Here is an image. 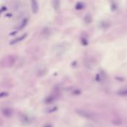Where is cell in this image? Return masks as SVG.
Returning a JSON list of instances; mask_svg holds the SVG:
<instances>
[{
  "label": "cell",
  "instance_id": "8992f818",
  "mask_svg": "<svg viewBox=\"0 0 127 127\" xmlns=\"http://www.w3.org/2000/svg\"><path fill=\"white\" fill-rule=\"evenodd\" d=\"M59 4H60V2L59 1H54L53 2V5H54V8L57 10L59 8Z\"/></svg>",
  "mask_w": 127,
  "mask_h": 127
},
{
  "label": "cell",
  "instance_id": "7a4b0ae2",
  "mask_svg": "<svg viewBox=\"0 0 127 127\" xmlns=\"http://www.w3.org/2000/svg\"><path fill=\"white\" fill-rule=\"evenodd\" d=\"M77 112L78 114H80V116L84 117L85 118H92V115H91L90 113H89L88 111H84V110H77Z\"/></svg>",
  "mask_w": 127,
  "mask_h": 127
},
{
  "label": "cell",
  "instance_id": "5b68a950",
  "mask_svg": "<svg viewBox=\"0 0 127 127\" xmlns=\"http://www.w3.org/2000/svg\"><path fill=\"white\" fill-rule=\"evenodd\" d=\"M2 112L3 114L7 116V117H10V116H11L12 115V111L11 109H4L3 111H2Z\"/></svg>",
  "mask_w": 127,
  "mask_h": 127
},
{
  "label": "cell",
  "instance_id": "9c48e42d",
  "mask_svg": "<svg viewBox=\"0 0 127 127\" xmlns=\"http://www.w3.org/2000/svg\"><path fill=\"white\" fill-rule=\"evenodd\" d=\"M45 127H51V126H49V125H47V126H45Z\"/></svg>",
  "mask_w": 127,
  "mask_h": 127
},
{
  "label": "cell",
  "instance_id": "ba28073f",
  "mask_svg": "<svg viewBox=\"0 0 127 127\" xmlns=\"http://www.w3.org/2000/svg\"><path fill=\"white\" fill-rule=\"evenodd\" d=\"M6 96H8V93H6V92H2V93H0V98H1V97H6Z\"/></svg>",
  "mask_w": 127,
  "mask_h": 127
},
{
  "label": "cell",
  "instance_id": "6da1fadb",
  "mask_svg": "<svg viewBox=\"0 0 127 127\" xmlns=\"http://www.w3.org/2000/svg\"><path fill=\"white\" fill-rule=\"evenodd\" d=\"M46 72H47L46 68L44 67V66H42V65L39 66V67L37 68V70H36V74H37L38 76H42V75H44Z\"/></svg>",
  "mask_w": 127,
  "mask_h": 127
},
{
  "label": "cell",
  "instance_id": "277c9868",
  "mask_svg": "<svg viewBox=\"0 0 127 127\" xmlns=\"http://www.w3.org/2000/svg\"><path fill=\"white\" fill-rule=\"evenodd\" d=\"M26 34H23V35H22V36H20L19 37H18V38H16V39H14L13 41H11V45H14V44H16V43H17V42H21L22 40H23L25 37H26Z\"/></svg>",
  "mask_w": 127,
  "mask_h": 127
},
{
  "label": "cell",
  "instance_id": "52a82bcc",
  "mask_svg": "<svg viewBox=\"0 0 127 127\" xmlns=\"http://www.w3.org/2000/svg\"><path fill=\"white\" fill-rule=\"evenodd\" d=\"M118 94H120V96H127V89H123L121 90L118 92Z\"/></svg>",
  "mask_w": 127,
  "mask_h": 127
},
{
  "label": "cell",
  "instance_id": "3957f363",
  "mask_svg": "<svg viewBox=\"0 0 127 127\" xmlns=\"http://www.w3.org/2000/svg\"><path fill=\"white\" fill-rule=\"evenodd\" d=\"M31 8H32V11L34 13H36L38 12L39 10V5L38 3L36 1H32L31 2Z\"/></svg>",
  "mask_w": 127,
  "mask_h": 127
}]
</instances>
